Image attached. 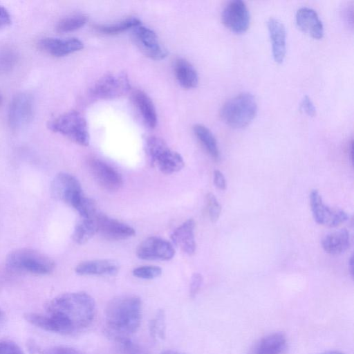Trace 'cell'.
<instances>
[{
    "mask_svg": "<svg viewBox=\"0 0 354 354\" xmlns=\"http://www.w3.org/2000/svg\"><path fill=\"white\" fill-rule=\"evenodd\" d=\"M95 314L94 299L84 292L59 295L47 304L46 313H29L27 322L43 330L60 333L80 332L92 323Z\"/></svg>",
    "mask_w": 354,
    "mask_h": 354,
    "instance_id": "1",
    "label": "cell"
},
{
    "mask_svg": "<svg viewBox=\"0 0 354 354\" xmlns=\"http://www.w3.org/2000/svg\"><path fill=\"white\" fill-rule=\"evenodd\" d=\"M142 319V301L133 295L111 299L104 310V329L107 335L123 344L138 330Z\"/></svg>",
    "mask_w": 354,
    "mask_h": 354,
    "instance_id": "2",
    "label": "cell"
},
{
    "mask_svg": "<svg viewBox=\"0 0 354 354\" xmlns=\"http://www.w3.org/2000/svg\"><path fill=\"white\" fill-rule=\"evenodd\" d=\"M12 271L37 275L48 274L55 268V261L46 254L31 248H19L10 252L6 260Z\"/></svg>",
    "mask_w": 354,
    "mask_h": 354,
    "instance_id": "3",
    "label": "cell"
},
{
    "mask_svg": "<svg viewBox=\"0 0 354 354\" xmlns=\"http://www.w3.org/2000/svg\"><path fill=\"white\" fill-rule=\"evenodd\" d=\"M257 109L254 95L243 92L225 102L221 108L220 115L227 125L239 129L246 127L253 120Z\"/></svg>",
    "mask_w": 354,
    "mask_h": 354,
    "instance_id": "4",
    "label": "cell"
},
{
    "mask_svg": "<svg viewBox=\"0 0 354 354\" xmlns=\"http://www.w3.org/2000/svg\"><path fill=\"white\" fill-rule=\"evenodd\" d=\"M145 151L150 162L164 174L178 172L185 165L180 154L171 149L165 140L158 137L151 136L147 139Z\"/></svg>",
    "mask_w": 354,
    "mask_h": 354,
    "instance_id": "5",
    "label": "cell"
},
{
    "mask_svg": "<svg viewBox=\"0 0 354 354\" xmlns=\"http://www.w3.org/2000/svg\"><path fill=\"white\" fill-rule=\"evenodd\" d=\"M48 127L80 145L87 146L89 144L90 136L86 120L77 111H68L53 119L48 122Z\"/></svg>",
    "mask_w": 354,
    "mask_h": 354,
    "instance_id": "6",
    "label": "cell"
},
{
    "mask_svg": "<svg viewBox=\"0 0 354 354\" xmlns=\"http://www.w3.org/2000/svg\"><path fill=\"white\" fill-rule=\"evenodd\" d=\"M130 88V82L125 73H109L97 80L92 86L90 94L96 99H115L127 93Z\"/></svg>",
    "mask_w": 354,
    "mask_h": 354,
    "instance_id": "7",
    "label": "cell"
},
{
    "mask_svg": "<svg viewBox=\"0 0 354 354\" xmlns=\"http://www.w3.org/2000/svg\"><path fill=\"white\" fill-rule=\"evenodd\" d=\"M131 38L137 48L147 57L161 60L167 56V48L160 43L156 33L142 24L131 29Z\"/></svg>",
    "mask_w": 354,
    "mask_h": 354,
    "instance_id": "8",
    "label": "cell"
},
{
    "mask_svg": "<svg viewBox=\"0 0 354 354\" xmlns=\"http://www.w3.org/2000/svg\"><path fill=\"white\" fill-rule=\"evenodd\" d=\"M310 204L313 218L319 225L335 227L348 218V215L343 209L332 208L324 204L317 189L310 192Z\"/></svg>",
    "mask_w": 354,
    "mask_h": 354,
    "instance_id": "9",
    "label": "cell"
},
{
    "mask_svg": "<svg viewBox=\"0 0 354 354\" xmlns=\"http://www.w3.org/2000/svg\"><path fill=\"white\" fill-rule=\"evenodd\" d=\"M34 114V100L28 93L16 95L10 102L8 110L10 127L15 130L26 126L32 119Z\"/></svg>",
    "mask_w": 354,
    "mask_h": 354,
    "instance_id": "10",
    "label": "cell"
},
{
    "mask_svg": "<svg viewBox=\"0 0 354 354\" xmlns=\"http://www.w3.org/2000/svg\"><path fill=\"white\" fill-rule=\"evenodd\" d=\"M50 190L55 198L71 206L84 194L79 180L74 176L64 172L55 176Z\"/></svg>",
    "mask_w": 354,
    "mask_h": 354,
    "instance_id": "11",
    "label": "cell"
},
{
    "mask_svg": "<svg viewBox=\"0 0 354 354\" xmlns=\"http://www.w3.org/2000/svg\"><path fill=\"white\" fill-rule=\"evenodd\" d=\"M224 25L236 33L246 31L250 26V15L245 3L241 0L230 1L221 15Z\"/></svg>",
    "mask_w": 354,
    "mask_h": 354,
    "instance_id": "12",
    "label": "cell"
},
{
    "mask_svg": "<svg viewBox=\"0 0 354 354\" xmlns=\"http://www.w3.org/2000/svg\"><path fill=\"white\" fill-rule=\"evenodd\" d=\"M137 256L143 260L168 261L171 259L175 250L168 241L157 236H150L142 241L136 250Z\"/></svg>",
    "mask_w": 354,
    "mask_h": 354,
    "instance_id": "13",
    "label": "cell"
},
{
    "mask_svg": "<svg viewBox=\"0 0 354 354\" xmlns=\"http://www.w3.org/2000/svg\"><path fill=\"white\" fill-rule=\"evenodd\" d=\"M88 165L93 177L103 188L115 191L122 186L121 175L109 165L97 158L89 159Z\"/></svg>",
    "mask_w": 354,
    "mask_h": 354,
    "instance_id": "14",
    "label": "cell"
},
{
    "mask_svg": "<svg viewBox=\"0 0 354 354\" xmlns=\"http://www.w3.org/2000/svg\"><path fill=\"white\" fill-rule=\"evenodd\" d=\"M97 232L109 240L119 241L134 236L135 230L129 225L97 213L95 218Z\"/></svg>",
    "mask_w": 354,
    "mask_h": 354,
    "instance_id": "15",
    "label": "cell"
},
{
    "mask_svg": "<svg viewBox=\"0 0 354 354\" xmlns=\"http://www.w3.org/2000/svg\"><path fill=\"white\" fill-rule=\"evenodd\" d=\"M37 46L41 50L52 56L60 57L82 50L84 44L76 37H45L38 41Z\"/></svg>",
    "mask_w": 354,
    "mask_h": 354,
    "instance_id": "16",
    "label": "cell"
},
{
    "mask_svg": "<svg viewBox=\"0 0 354 354\" xmlns=\"http://www.w3.org/2000/svg\"><path fill=\"white\" fill-rule=\"evenodd\" d=\"M274 61L282 63L286 54V30L283 22L277 18L270 17L267 21Z\"/></svg>",
    "mask_w": 354,
    "mask_h": 354,
    "instance_id": "17",
    "label": "cell"
},
{
    "mask_svg": "<svg viewBox=\"0 0 354 354\" xmlns=\"http://www.w3.org/2000/svg\"><path fill=\"white\" fill-rule=\"evenodd\" d=\"M296 23L305 33L315 39L324 35V26L317 12L307 6L301 7L296 12Z\"/></svg>",
    "mask_w": 354,
    "mask_h": 354,
    "instance_id": "18",
    "label": "cell"
},
{
    "mask_svg": "<svg viewBox=\"0 0 354 354\" xmlns=\"http://www.w3.org/2000/svg\"><path fill=\"white\" fill-rule=\"evenodd\" d=\"M194 229L195 221L190 218L175 229L171 235L174 244L188 255L194 254L196 248Z\"/></svg>",
    "mask_w": 354,
    "mask_h": 354,
    "instance_id": "19",
    "label": "cell"
},
{
    "mask_svg": "<svg viewBox=\"0 0 354 354\" xmlns=\"http://www.w3.org/2000/svg\"><path fill=\"white\" fill-rule=\"evenodd\" d=\"M119 270L118 264L112 260H91L79 263L75 268L80 275H113Z\"/></svg>",
    "mask_w": 354,
    "mask_h": 354,
    "instance_id": "20",
    "label": "cell"
},
{
    "mask_svg": "<svg viewBox=\"0 0 354 354\" xmlns=\"http://www.w3.org/2000/svg\"><path fill=\"white\" fill-rule=\"evenodd\" d=\"M131 98L145 124L151 129L154 128L158 121L157 113L149 96L142 91L135 90L132 93Z\"/></svg>",
    "mask_w": 354,
    "mask_h": 354,
    "instance_id": "21",
    "label": "cell"
},
{
    "mask_svg": "<svg viewBox=\"0 0 354 354\" xmlns=\"http://www.w3.org/2000/svg\"><path fill=\"white\" fill-rule=\"evenodd\" d=\"M351 244L350 234L345 228L326 234L322 240L324 250L330 254H339L348 250Z\"/></svg>",
    "mask_w": 354,
    "mask_h": 354,
    "instance_id": "22",
    "label": "cell"
},
{
    "mask_svg": "<svg viewBox=\"0 0 354 354\" xmlns=\"http://www.w3.org/2000/svg\"><path fill=\"white\" fill-rule=\"evenodd\" d=\"M286 337L283 333H272L259 341L252 354H281L286 349Z\"/></svg>",
    "mask_w": 354,
    "mask_h": 354,
    "instance_id": "23",
    "label": "cell"
},
{
    "mask_svg": "<svg viewBox=\"0 0 354 354\" xmlns=\"http://www.w3.org/2000/svg\"><path fill=\"white\" fill-rule=\"evenodd\" d=\"M174 71L178 84L184 88H195L198 82L196 70L187 60L178 58L174 64Z\"/></svg>",
    "mask_w": 354,
    "mask_h": 354,
    "instance_id": "24",
    "label": "cell"
},
{
    "mask_svg": "<svg viewBox=\"0 0 354 354\" xmlns=\"http://www.w3.org/2000/svg\"><path fill=\"white\" fill-rule=\"evenodd\" d=\"M193 131L209 156L214 160H218L219 158V150L216 140L212 131L201 124H194Z\"/></svg>",
    "mask_w": 354,
    "mask_h": 354,
    "instance_id": "25",
    "label": "cell"
},
{
    "mask_svg": "<svg viewBox=\"0 0 354 354\" xmlns=\"http://www.w3.org/2000/svg\"><path fill=\"white\" fill-rule=\"evenodd\" d=\"M94 218H82L76 224L72 235L74 242L79 245H82L88 241L95 235L97 232V229Z\"/></svg>",
    "mask_w": 354,
    "mask_h": 354,
    "instance_id": "26",
    "label": "cell"
},
{
    "mask_svg": "<svg viewBox=\"0 0 354 354\" xmlns=\"http://www.w3.org/2000/svg\"><path fill=\"white\" fill-rule=\"evenodd\" d=\"M141 24V21L136 17H128L119 21L109 24L95 25L94 28L100 32L106 35H116L124 31L138 26Z\"/></svg>",
    "mask_w": 354,
    "mask_h": 354,
    "instance_id": "27",
    "label": "cell"
},
{
    "mask_svg": "<svg viewBox=\"0 0 354 354\" xmlns=\"http://www.w3.org/2000/svg\"><path fill=\"white\" fill-rule=\"evenodd\" d=\"M87 20L88 17L84 15H71L62 19L57 23L56 30L62 33L72 32L84 26Z\"/></svg>",
    "mask_w": 354,
    "mask_h": 354,
    "instance_id": "28",
    "label": "cell"
},
{
    "mask_svg": "<svg viewBox=\"0 0 354 354\" xmlns=\"http://www.w3.org/2000/svg\"><path fill=\"white\" fill-rule=\"evenodd\" d=\"M73 207L82 218H93L97 214L96 205L91 198L83 194L73 204Z\"/></svg>",
    "mask_w": 354,
    "mask_h": 354,
    "instance_id": "29",
    "label": "cell"
},
{
    "mask_svg": "<svg viewBox=\"0 0 354 354\" xmlns=\"http://www.w3.org/2000/svg\"><path fill=\"white\" fill-rule=\"evenodd\" d=\"M165 315L162 310H159L149 325V333L153 339H163L165 337Z\"/></svg>",
    "mask_w": 354,
    "mask_h": 354,
    "instance_id": "30",
    "label": "cell"
},
{
    "mask_svg": "<svg viewBox=\"0 0 354 354\" xmlns=\"http://www.w3.org/2000/svg\"><path fill=\"white\" fill-rule=\"evenodd\" d=\"M161 274V268L155 266H140L133 270V276L143 279H153L158 277Z\"/></svg>",
    "mask_w": 354,
    "mask_h": 354,
    "instance_id": "31",
    "label": "cell"
},
{
    "mask_svg": "<svg viewBox=\"0 0 354 354\" xmlns=\"http://www.w3.org/2000/svg\"><path fill=\"white\" fill-rule=\"evenodd\" d=\"M206 203L210 220L213 223L216 222L221 212V207L212 193H208L206 195Z\"/></svg>",
    "mask_w": 354,
    "mask_h": 354,
    "instance_id": "32",
    "label": "cell"
},
{
    "mask_svg": "<svg viewBox=\"0 0 354 354\" xmlns=\"http://www.w3.org/2000/svg\"><path fill=\"white\" fill-rule=\"evenodd\" d=\"M17 59V54L12 50L0 52V73L9 71L15 64Z\"/></svg>",
    "mask_w": 354,
    "mask_h": 354,
    "instance_id": "33",
    "label": "cell"
},
{
    "mask_svg": "<svg viewBox=\"0 0 354 354\" xmlns=\"http://www.w3.org/2000/svg\"><path fill=\"white\" fill-rule=\"evenodd\" d=\"M0 354H24V352L15 342L0 339Z\"/></svg>",
    "mask_w": 354,
    "mask_h": 354,
    "instance_id": "34",
    "label": "cell"
},
{
    "mask_svg": "<svg viewBox=\"0 0 354 354\" xmlns=\"http://www.w3.org/2000/svg\"><path fill=\"white\" fill-rule=\"evenodd\" d=\"M41 354H83L79 350L67 346H55L43 350Z\"/></svg>",
    "mask_w": 354,
    "mask_h": 354,
    "instance_id": "35",
    "label": "cell"
},
{
    "mask_svg": "<svg viewBox=\"0 0 354 354\" xmlns=\"http://www.w3.org/2000/svg\"><path fill=\"white\" fill-rule=\"evenodd\" d=\"M203 283V277L200 273L195 272L192 274L189 285V295L194 298L198 292Z\"/></svg>",
    "mask_w": 354,
    "mask_h": 354,
    "instance_id": "36",
    "label": "cell"
},
{
    "mask_svg": "<svg viewBox=\"0 0 354 354\" xmlns=\"http://www.w3.org/2000/svg\"><path fill=\"white\" fill-rule=\"evenodd\" d=\"M301 109L309 116H314L316 114L315 106L309 96L305 95L301 102Z\"/></svg>",
    "mask_w": 354,
    "mask_h": 354,
    "instance_id": "37",
    "label": "cell"
},
{
    "mask_svg": "<svg viewBox=\"0 0 354 354\" xmlns=\"http://www.w3.org/2000/svg\"><path fill=\"white\" fill-rule=\"evenodd\" d=\"M11 24V16L9 12L0 6V29L8 26Z\"/></svg>",
    "mask_w": 354,
    "mask_h": 354,
    "instance_id": "38",
    "label": "cell"
},
{
    "mask_svg": "<svg viewBox=\"0 0 354 354\" xmlns=\"http://www.w3.org/2000/svg\"><path fill=\"white\" fill-rule=\"evenodd\" d=\"M214 183L221 190H225L226 188L225 178L219 170L214 171Z\"/></svg>",
    "mask_w": 354,
    "mask_h": 354,
    "instance_id": "39",
    "label": "cell"
},
{
    "mask_svg": "<svg viewBox=\"0 0 354 354\" xmlns=\"http://www.w3.org/2000/svg\"><path fill=\"white\" fill-rule=\"evenodd\" d=\"M160 354H184V353H180L177 351H174V350H166V351H162Z\"/></svg>",
    "mask_w": 354,
    "mask_h": 354,
    "instance_id": "40",
    "label": "cell"
},
{
    "mask_svg": "<svg viewBox=\"0 0 354 354\" xmlns=\"http://www.w3.org/2000/svg\"><path fill=\"white\" fill-rule=\"evenodd\" d=\"M348 262H349L348 267L350 269V272H351V275H353V256L351 257V259Z\"/></svg>",
    "mask_w": 354,
    "mask_h": 354,
    "instance_id": "41",
    "label": "cell"
},
{
    "mask_svg": "<svg viewBox=\"0 0 354 354\" xmlns=\"http://www.w3.org/2000/svg\"><path fill=\"white\" fill-rule=\"evenodd\" d=\"M319 354H344V353L342 352H340V351H325V352H323V353H321Z\"/></svg>",
    "mask_w": 354,
    "mask_h": 354,
    "instance_id": "42",
    "label": "cell"
},
{
    "mask_svg": "<svg viewBox=\"0 0 354 354\" xmlns=\"http://www.w3.org/2000/svg\"><path fill=\"white\" fill-rule=\"evenodd\" d=\"M4 321H5V314L0 309V326L3 324Z\"/></svg>",
    "mask_w": 354,
    "mask_h": 354,
    "instance_id": "43",
    "label": "cell"
},
{
    "mask_svg": "<svg viewBox=\"0 0 354 354\" xmlns=\"http://www.w3.org/2000/svg\"><path fill=\"white\" fill-rule=\"evenodd\" d=\"M1 101H2V98H1V96L0 95V104H1Z\"/></svg>",
    "mask_w": 354,
    "mask_h": 354,
    "instance_id": "44",
    "label": "cell"
}]
</instances>
